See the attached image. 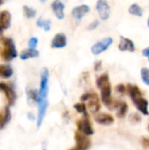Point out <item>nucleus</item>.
Listing matches in <instances>:
<instances>
[{
	"label": "nucleus",
	"instance_id": "1",
	"mask_svg": "<svg viewBox=\"0 0 149 150\" xmlns=\"http://www.w3.org/2000/svg\"><path fill=\"white\" fill-rule=\"evenodd\" d=\"M96 84L101 91V100L103 104L109 108L112 104L113 99L112 98V85L108 74L105 73L98 76L97 78Z\"/></svg>",
	"mask_w": 149,
	"mask_h": 150
},
{
	"label": "nucleus",
	"instance_id": "2",
	"mask_svg": "<svg viewBox=\"0 0 149 150\" xmlns=\"http://www.w3.org/2000/svg\"><path fill=\"white\" fill-rule=\"evenodd\" d=\"M126 91L128 92L133 103L136 106V108L144 115H149L148 112V101L142 98V93L140 91V89L136 85L133 84H127L126 86Z\"/></svg>",
	"mask_w": 149,
	"mask_h": 150
},
{
	"label": "nucleus",
	"instance_id": "3",
	"mask_svg": "<svg viewBox=\"0 0 149 150\" xmlns=\"http://www.w3.org/2000/svg\"><path fill=\"white\" fill-rule=\"evenodd\" d=\"M2 47L0 48V55L2 59L5 62H11L18 56V52L13 40L11 38H1Z\"/></svg>",
	"mask_w": 149,
	"mask_h": 150
},
{
	"label": "nucleus",
	"instance_id": "4",
	"mask_svg": "<svg viewBox=\"0 0 149 150\" xmlns=\"http://www.w3.org/2000/svg\"><path fill=\"white\" fill-rule=\"evenodd\" d=\"M48 78L49 72L47 68H43L40 72V84L39 91V98L37 100V104L48 102L47 101V94H48Z\"/></svg>",
	"mask_w": 149,
	"mask_h": 150
},
{
	"label": "nucleus",
	"instance_id": "5",
	"mask_svg": "<svg viewBox=\"0 0 149 150\" xmlns=\"http://www.w3.org/2000/svg\"><path fill=\"white\" fill-rule=\"evenodd\" d=\"M113 43V39L112 37H105L100 40H98L97 42H96L90 48L91 53L94 55H98L102 53H104L105 51H106Z\"/></svg>",
	"mask_w": 149,
	"mask_h": 150
},
{
	"label": "nucleus",
	"instance_id": "6",
	"mask_svg": "<svg viewBox=\"0 0 149 150\" xmlns=\"http://www.w3.org/2000/svg\"><path fill=\"white\" fill-rule=\"evenodd\" d=\"M76 140V149L78 150H87L91 146V141L89 135H86L81 132H76L75 134Z\"/></svg>",
	"mask_w": 149,
	"mask_h": 150
},
{
	"label": "nucleus",
	"instance_id": "7",
	"mask_svg": "<svg viewBox=\"0 0 149 150\" xmlns=\"http://www.w3.org/2000/svg\"><path fill=\"white\" fill-rule=\"evenodd\" d=\"M96 10L102 20H107L111 16V7L106 0H97Z\"/></svg>",
	"mask_w": 149,
	"mask_h": 150
},
{
	"label": "nucleus",
	"instance_id": "8",
	"mask_svg": "<svg viewBox=\"0 0 149 150\" xmlns=\"http://www.w3.org/2000/svg\"><path fill=\"white\" fill-rule=\"evenodd\" d=\"M77 128L78 131L86 134V135H92L94 134L93 128L91 127L90 119H89V115L88 113L83 114V117L77 121Z\"/></svg>",
	"mask_w": 149,
	"mask_h": 150
},
{
	"label": "nucleus",
	"instance_id": "9",
	"mask_svg": "<svg viewBox=\"0 0 149 150\" xmlns=\"http://www.w3.org/2000/svg\"><path fill=\"white\" fill-rule=\"evenodd\" d=\"M0 91L4 93L9 105H13L17 99V95L13 91V89L11 86H9L7 83H0Z\"/></svg>",
	"mask_w": 149,
	"mask_h": 150
},
{
	"label": "nucleus",
	"instance_id": "10",
	"mask_svg": "<svg viewBox=\"0 0 149 150\" xmlns=\"http://www.w3.org/2000/svg\"><path fill=\"white\" fill-rule=\"evenodd\" d=\"M68 44V39L65 33H58L54 35V37L52 39L51 41V47L52 48H63Z\"/></svg>",
	"mask_w": 149,
	"mask_h": 150
},
{
	"label": "nucleus",
	"instance_id": "11",
	"mask_svg": "<svg viewBox=\"0 0 149 150\" xmlns=\"http://www.w3.org/2000/svg\"><path fill=\"white\" fill-rule=\"evenodd\" d=\"M51 9L55 16V18L59 20H61L64 18L65 14H64V9H65V4L60 1V0H54L51 4Z\"/></svg>",
	"mask_w": 149,
	"mask_h": 150
},
{
	"label": "nucleus",
	"instance_id": "12",
	"mask_svg": "<svg viewBox=\"0 0 149 150\" xmlns=\"http://www.w3.org/2000/svg\"><path fill=\"white\" fill-rule=\"evenodd\" d=\"M90 11V8L88 4H81L72 9L71 15L75 19L81 20Z\"/></svg>",
	"mask_w": 149,
	"mask_h": 150
},
{
	"label": "nucleus",
	"instance_id": "13",
	"mask_svg": "<svg viewBox=\"0 0 149 150\" xmlns=\"http://www.w3.org/2000/svg\"><path fill=\"white\" fill-rule=\"evenodd\" d=\"M11 15L8 11H3L0 13V36L3 32L7 30L11 26Z\"/></svg>",
	"mask_w": 149,
	"mask_h": 150
},
{
	"label": "nucleus",
	"instance_id": "14",
	"mask_svg": "<svg viewBox=\"0 0 149 150\" xmlns=\"http://www.w3.org/2000/svg\"><path fill=\"white\" fill-rule=\"evenodd\" d=\"M119 49L122 52L125 51H128V52H134L135 51V45L133 43V41L129 39V38H126L121 36L120 37V41L119 44Z\"/></svg>",
	"mask_w": 149,
	"mask_h": 150
},
{
	"label": "nucleus",
	"instance_id": "15",
	"mask_svg": "<svg viewBox=\"0 0 149 150\" xmlns=\"http://www.w3.org/2000/svg\"><path fill=\"white\" fill-rule=\"evenodd\" d=\"M94 119H95L96 122H97L100 125H104V126H110V125L113 124V122H114V118L111 114L105 113V112H101V113L96 114Z\"/></svg>",
	"mask_w": 149,
	"mask_h": 150
},
{
	"label": "nucleus",
	"instance_id": "16",
	"mask_svg": "<svg viewBox=\"0 0 149 150\" xmlns=\"http://www.w3.org/2000/svg\"><path fill=\"white\" fill-rule=\"evenodd\" d=\"M88 107L92 113H97L100 110L99 98L97 93H90V97L88 100Z\"/></svg>",
	"mask_w": 149,
	"mask_h": 150
},
{
	"label": "nucleus",
	"instance_id": "17",
	"mask_svg": "<svg viewBox=\"0 0 149 150\" xmlns=\"http://www.w3.org/2000/svg\"><path fill=\"white\" fill-rule=\"evenodd\" d=\"M11 112L9 107H4L0 111V130L4 128L11 120Z\"/></svg>",
	"mask_w": 149,
	"mask_h": 150
},
{
	"label": "nucleus",
	"instance_id": "18",
	"mask_svg": "<svg viewBox=\"0 0 149 150\" xmlns=\"http://www.w3.org/2000/svg\"><path fill=\"white\" fill-rule=\"evenodd\" d=\"M40 55V52L37 49H32V48H27L23 50L20 54L19 57L21 60H27L30 58H36Z\"/></svg>",
	"mask_w": 149,
	"mask_h": 150
},
{
	"label": "nucleus",
	"instance_id": "19",
	"mask_svg": "<svg viewBox=\"0 0 149 150\" xmlns=\"http://www.w3.org/2000/svg\"><path fill=\"white\" fill-rule=\"evenodd\" d=\"M13 74V69L10 65H0V77L2 78H10Z\"/></svg>",
	"mask_w": 149,
	"mask_h": 150
},
{
	"label": "nucleus",
	"instance_id": "20",
	"mask_svg": "<svg viewBox=\"0 0 149 150\" xmlns=\"http://www.w3.org/2000/svg\"><path fill=\"white\" fill-rule=\"evenodd\" d=\"M128 12L133 15V16H136V17H141L143 15V11L142 8L140 6V4H138L137 3H133L130 5L129 9H128Z\"/></svg>",
	"mask_w": 149,
	"mask_h": 150
},
{
	"label": "nucleus",
	"instance_id": "21",
	"mask_svg": "<svg viewBox=\"0 0 149 150\" xmlns=\"http://www.w3.org/2000/svg\"><path fill=\"white\" fill-rule=\"evenodd\" d=\"M127 105L126 103L125 102H120L119 106L117 107L116 109V114H117V117L118 118H124L126 115V112H127Z\"/></svg>",
	"mask_w": 149,
	"mask_h": 150
},
{
	"label": "nucleus",
	"instance_id": "22",
	"mask_svg": "<svg viewBox=\"0 0 149 150\" xmlns=\"http://www.w3.org/2000/svg\"><path fill=\"white\" fill-rule=\"evenodd\" d=\"M36 25H37L38 27L43 28L46 32H48L51 29V20H49V19H46L45 20L41 17L37 20Z\"/></svg>",
	"mask_w": 149,
	"mask_h": 150
},
{
	"label": "nucleus",
	"instance_id": "23",
	"mask_svg": "<svg viewBox=\"0 0 149 150\" xmlns=\"http://www.w3.org/2000/svg\"><path fill=\"white\" fill-rule=\"evenodd\" d=\"M23 12H24V16L28 19L33 18L36 16V13H37L35 9H33L32 7H29L27 5L23 6Z\"/></svg>",
	"mask_w": 149,
	"mask_h": 150
},
{
	"label": "nucleus",
	"instance_id": "24",
	"mask_svg": "<svg viewBox=\"0 0 149 150\" xmlns=\"http://www.w3.org/2000/svg\"><path fill=\"white\" fill-rule=\"evenodd\" d=\"M141 76L143 83L149 86V69L148 68H142L141 69Z\"/></svg>",
	"mask_w": 149,
	"mask_h": 150
},
{
	"label": "nucleus",
	"instance_id": "25",
	"mask_svg": "<svg viewBox=\"0 0 149 150\" xmlns=\"http://www.w3.org/2000/svg\"><path fill=\"white\" fill-rule=\"evenodd\" d=\"M27 97L28 99L33 102H37L39 98V91L37 90H28L27 91Z\"/></svg>",
	"mask_w": 149,
	"mask_h": 150
},
{
	"label": "nucleus",
	"instance_id": "26",
	"mask_svg": "<svg viewBox=\"0 0 149 150\" xmlns=\"http://www.w3.org/2000/svg\"><path fill=\"white\" fill-rule=\"evenodd\" d=\"M74 108H75V110L78 113H83V114L87 113V112H86L87 108H86V105L83 103H77V104H76L74 105Z\"/></svg>",
	"mask_w": 149,
	"mask_h": 150
},
{
	"label": "nucleus",
	"instance_id": "27",
	"mask_svg": "<svg viewBox=\"0 0 149 150\" xmlns=\"http://www.w3.org/2000/svg\"><path fill=\"white\" fill-rule=\"evenodd\" d=\"M37 45H38V38H36V37L30 38V40L28 41V47H29V48L35 49L36 47H37Z\"/></svg>",
	"mask_w": 149,
	"mask_h": 150
},
{
	"label": "nucleus",
	"instance_id": "28",
	"mask_svg": "<svg viewBox=\"0 0 149 150\" xmlns=\"http://www.w3.org/2000/svg\"><path fill=\"white\" fill-rule=\"evenodd\" d=\"M99 24H100V23H99V20L95 19V20H93L91 23H90V25L87 26V30H89V31L95 30V29H97V28L98 27Z\"/></svg>",
	"mask_w": 149,
	"mask_h": 150
},
{
	"label": "nucleus",
	"instance_id": "29",
	"mask_svg": "<svg viewBox=\"0 0 149 150\" xmlns=\"http://www.w3.org/2000/svg\"><path fill=\"white\" fill-rule=\"evenodd\" d=\"M115 91L119 93H125L126 91V87L124 84H118L115 87Z\"/></svg>",
	"mask_w": 149,
	"mask_h": 150
},
{
	"label": "nucleus",
	"instance_id": "30",
	"mask_svg": "<svg viewBox=\"0 0 149 150\" xmlns=\"http://www.w3.org/2000/svg\"><path fill=\"white\" fill-rule=\"evenodd\" d=\"M141 145L145 148V149H148L149 148V138L148 137H142L141 141Z\"/></svg>",
	"mask_w": 149,
	"mask_h": 150
},
{
	"label": "nucleus",
	"instance_id": "31",
	"mask_svg": "<svg viewBox=\"0 0 149 150\" xmlns=\"http://www.w3.org/2000/svg\"><path fill=\"white\" fill-rule=\"evenodd\" d=\"M90 97V93H84V94H83V95L81 96L80 100H81L82 102H86V101L89 100Z\"/></svg>",
	"mask_w": 149,
	"mask_h": 150
},
{
	"label": "nucleus",
	"instance_id": "32",
	"mask_svg": "<svg viewBox=\"0 0 149 150\" xmlns=\"http://www.w3.org/2000/svg\"><path fill=\"white\" fill-rule=\"evenodd\" d=\"M101 66H102V62L101 61H97L94 64V69L95 71H98L100 69H101Z\"/></svg>",
	"mask_w": 149,
	"mask_h": 150
},
{
	"label": "nucleus",
	"instance_id": "33",
	"mask_svg": "<svg viewBox=\"0 0 149 150\" xmlns=\"http://www.w3.org/2000/svg\"><path fill=\"white\" fill-rule=\"evenodd\" d=\"M142 55L145 56V57H147V58H148L149 60V47H148L144 48V49L142 50Z\"/></svg>",
	"mask_w": 149,
	"mask_h": 150
},
{
	"label": "nucleus",
	"instance_id": "34",
	"mask_svg": "<svg viewBox=\"0 0 149 150\" xmlns=\"http://www.w3.org/2000/svg\"><path fill=\"white\" fill-rule=\"evenodd\" d=\"M4 1H5V0H0V5H2V4L4 3Z\"/></svg>",
	"mask_w": 149,
	"mask_h": 150
},
{
	"label": "nucleus",
	"instance_id": "35",
	"mask_svg": "<svg viewBox=\"0 0 149 150\" xmlns=\"http://www.w3.org/2000/svg\"><path fill=\"white\" fill-rule=\"evenodd\" d=\"M147 25H148V27H149V17L148 18V21H147Z\"/></svg>",
	"mask_w": 149,
	"mask_h": 150
},
{
	"label": "nucleus",
	"instance_id": "36",
	"mask_svg": "<svg viewBox=\"0 0 149 150\" xmlns=\"http://www.w3.org/2000/svg\"><path fill=\"white\" fill-rule=\"evenodd\" d=\"M47 0H40V2H41V3H46Z\"/></svg>",
	"mask_w": 149,
	"mask_h": 150
},
{
	"label": "nucleus",
	"instance_id": "37",
	"mask_svg": "<svg viewBox=\"0 0 149 150\" xmlns=\"http://www.w3.org/2000/svg\"><path fill=\"white\" fill-rule=\"evenodd\" d=\"M69 150H78L77 149H76V148H74V149H69Z\"/></svg>",
	"mask_w": 149,
	"mask_h": 150
},
{
	"label": "nucleus",
	"instance_id": "38",
	"mask_svg": "<svg viewBox=\"0 0 149 150\" xmlns=\"http://www.w3.org/2000/svg\"><path fill=\"white\" fill-rule=\"evenodd\" d=\"M148 132H149V125L148 126Z\"/></svg>",
	"mask_w": 149,
	"mask_h": 150
}]
</instances>
